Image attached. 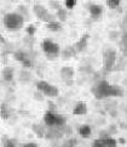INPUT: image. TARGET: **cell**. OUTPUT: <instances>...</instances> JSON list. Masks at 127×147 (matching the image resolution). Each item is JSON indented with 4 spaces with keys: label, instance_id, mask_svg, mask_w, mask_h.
<instances>
[{
    "label": "cell",
    "instance_id": "10",
    "mask_svg": "<svg viewBox=\"0 0 127 147\" xmlns=\"http://www.w3.org/2000/svg\"><path fill=\"white\" fill-rule=\"evenodd\" d=\"M33 12L35 15V17L40 20V21H44V18L46 17V15L49 13V10H47L44 5L41 4H35L33 6Z\"/></svg>",
    "mask_w": 127,
    "mask_h": 147
},
{
    "label": "cell",
    "instance_id": "9",
    "mask_svg": "<svg viewBox=\"0 0 127 147\" xmlns=\"http://www.w3.org/2000/svg\"><path fill=\"white\" fill-rule=\"evenodd\" d=\"M125 95V90L121 85L110 84L108 89V97H122Z\"/></svg>",
    "mask_w": 127,
    "mask_h": 147
},
{
    "label": "cell",
    "instance_id": "20",
    "mask_svg": "<svg viewBox=\"0 0 127 147\" xmlns=\"http://www.w3.org/2000/svg\"><path fill=\"white\" fill-rule=\"evenodd\" d=\"M18 80L21 83H29L31 80V73L29 71H21L19 72V76H18Z\"/></svg>",
    "mask_w": 127,
    "mask_h": 147
},
{
    "label": "cell",
    "instance_id": "33",
    "mask_svg": "<svg viewBox=\"0 0 127 147\" xmlns=\"http://www.w3.org/2000/svg\"><path fill=\"white\" fill-rule=\"evenodd\" d=\"M108 138H110V134L108 133L107 130H102V131L99 133V139L104 140V139H108Z\"/></svg>",
    "mask_w": 127,
    "mask_h": 147
},
{
    "label": "cell",
    "instance_id": "4",
    "mask_svg": "<svg viewBox=\"0 0 127 147\" xmlns=\"http://www.w3.org/2000/svg\"><path fill=\"white\" fill-rule=\"evenodd\" d=\"M35 86H36V90L40 91L46 97H57L58 94H59V90H58V88L56 85H52V84L47 83L45 80H38Z\"/></svg>",
    "mask_w": 127,
    "mask_h": 147
},
{
    "label": "cell",
    "instance_id": "2",
    "mask_svg": "<svg viewBox=\"0 0 127 147\" xmlns=\"http://www.w3.org/2000/svg\"><path fill=\"white\" fill-rule=\"evenodd\" d=\"M103 72L104 74L114 71L116 61H118V52L114 48H105L103 50Z\"/></svg>",
    "mask_w": 127,
    "mask_h": 147
},
{
    "label": "cell",
    "instance_id": "36",
    "mask_svg": "<svg viewBox=\"0 0 127 147\" xmlns=\"http://www.w3.org/2000/svg\"><path fill=\"white\" fill-rule=\"evenodd\" d=\"M22 147H39V145L35 142H27V144H23Z\"/></svg>",
    "mask_w": 127,
    "mask_h": 147
},
{
    "label": "cell",
    "instance_id": "37",
    "mask_svg": "<svg viewBox=\"0 0 127 147\" xmlns=\"http://www.w3.org/2000/svg\"><path fill=\"white\" fill-rule=\"evenodd\" d=\"M121 41H127V30H125V32L121 34Z\"/></svg>",
    "mask_w": 127,
    "mask_h": 147
},
{
    "label": "cell",
    "instance_id": "24",
    "mask_svg": "<svg viewBox=\"0 0 127 147\" xmlns=\"http://www.w3.org/2000/svg\"><path fill=\"white\" fill-rule=\"evenodd\" d=\"M36 32V27L34 24H28L27 27H25V33H27V35L29 36H33Z\"/></svg>",
    "mask_w": 127,
    "mask_h": 147
},
{
    "label": "cell",
    "instance_id": "35",
    "mask_svg": "<svg viewBox=\"0 0 127 147\" xmlns=\"http://www.w3.org/2000/svg\"><path fill=\"white\" fill-rule=\"evenodd\" d=\"M50 7H52V9H55L56 11L58 9L61 7V4L58 3V1H50Z\"/></svg>",
    "mask_w": 127,
    "mask_h": 147
},
{
    "label": "cell",
    "instance_id": "34",
    "mask_svg": "<svg viewBox=\"0 0 127 147\" xmlns=\"http://www.w3.org/2000/svg\"><path fill=\"white\" fill-rule=\"evenodd\" d=\"M116 128H118V127H116L115 124H112V125H110V127H109V129H107V131H108V133L110 134V136H112L113 134H115L116 131H118V130H116Z\"/></svg>",
    "mask_w": 127,
    "mask_h": 147
},
{
    "label": "cell",
    "instance_id": "19",
    "mask_svg": "<svg viewBox=\"0 0 127 147\" xmlns=\"http://www.w3.org/2000/svg\"><path fill=\"white\" fill-rule=\"evenodd\" d=\"M55 15H56V18H57V20H59V22H61V23L66 22L67 18H68V11H67V9L62 7V6L57 10Z\"/></svg>",
    "mask_w": 127,
    "mask_h": 147
},
{
    "label": "cell",
    "instance_id": "27",
    "mask_svg": "<svg viewBox=\"0 0 127 147\" xmlns=\"http://www.w3.org/2000/svg\"><path fill=\"white\" fill-rule=\"evenodd\" d=\"M56 20H57V18H56V15L49 12V13L46 15V17L44 18V21H42V22H45V23H51V22H55Z\"/></svg>",
    "mask_w": 127,
    "mask_h": 147
},
{
    "label": "cell",
    "instance_id": "23",
    "mask_svg": "<svg viewBox=\"0 0 127 147\" xmlns=\"http://www.w3.org/2000/svg\"><path fill=\"white\" fill-rule=\"evenodd\" d=\"M120 4H121L120 0H108V1H107V6L109 9H112V10H115V9L120 7Z\"/></svg>",
    "mask_w": 127,
    "mask_h": 147
},
{
    "label": "cell",
    "instance_id": "13",
    "mask_svg": "<svg viewBox=\"0 0 127 147\" xmlns=\"http://www.w3.org/2000/svg\"><path fill=\"white\" fill-rule=\"evenodd\" d=\"M78 133L82 139H88L90 136L92 135V128H91V125H88V124H82V125H80V128L78 129Z\"/></svg>",
    "mask_w": 127,
    "mask_h": 147
},
{
    "label": "cell",
    "instance_id": "5",
    "mask_svg": "<svg viewBox=\"0 0 127 147\" xmlns=\"http://www.w3.org/2000/svg\"><path fill=\"white\" fill-rule=\"evenodd\" d=\"M110 83L108 80H99L91 88V92L97 100H103L108 97V89H109Z\"/></svg>",
    "mask_w": 127,
    "mask_h": 147
},
{
    "label": "cell",
    "instance_id": "26",
    "mask_svg": "<svg viewBox=\"0 0 127 147\" xmlns=\"http://www.w3.org/2000/svg\"><path fill=\"white\" fill-rule=\"evenodd\" d=\"M16 145H17L16 140H13V139H7V138L4 139V147H16Z\"/></svg>",
    "mask_w": 127,
    "mask_h": 147
},
{
    "label": "cell",
    "instance_id": "21",
    "mask_svg": "<svg viewBox=\"0 0 127 147\" xmlns=\"http://www.w3.org/2000/svg\"><path fill=\"white\" fill-rule=\"evenodd\" d=\"M46 29H49L50 32H59L62 29V23L59 21H55L51 23H46Z\"/></svg>",
    "mask_w": 127,
    "mask_h": 147
},
{
    "label": "cell",
    "instance_id": "3",
    "mask_svg": "<svg viewBox=\"0 0 127 147\" xmlns=\"http://www.w3.org/2000/svg\"><path fill=\"white\" fill-rule=\"evenodd\" d=\"M41 49H42V51H44L45 56L47 57V60L53 61L61 55L59 45H58L57 43H55V41L52 39H50V38H45L44 40H42Z\"/></svg>",
    "mask_w": 127,
    "mask_h": 147
},
{
    "label": "cell",
    "instance_id": "6",
    "mask_svg": "<svg viewBox=\"0 0 127 147\" xmlns=\"http://www.w3.org/2000/svg\"><path fill=\"white\" fill-rule=\"evenodd\" d=\"M74 74H75V71H74V68L70 66L62 67L59 71L61 79L67 85H73L74 84Z\"/></svg>",
    "mask_w": 127,
    "mask_h": 147
},
{
    "label": "cell",
    "instance_id": "31",
    "mask_svg": "<svg viewBox=\"0 0 127 147\" xmlns=\"http://www.w3.org/2000/svg\"><path fill=\"white\" fill-rule=\"evenodd\" d=\"M92 147H105V145H104V141L102 140V139H96L92 142Z\"/></svg>",
    "mask_w": 127,
    "mask_h": 147
},
{
    "label": "cell",
    "instance_id": "11",
    "mask_svg": "<svg viewBox=\"0 0 127 147\" xmlns=\"http://www.w3.org/2000/svg\"><path fill=\"white\" fill-rule=\"evenodd\" d=\"M87 113V105L84 101H79L75 103L73 108V114L74 115H85Z\"/></svg>",
    "mask_w": 127,
    "mask_h": 147
},
{
    "label": "cell",
    "instance_id": "8",
    "mask_svg": "<svg viewBox=\"0 0 127 147\" xmlns=\"http://www.w3.org/2000/svg\"><path fill=\"white\" fill-rule=\"evenodd\" d=\"M88 12H90V17L93 21H98L104 12V7L99 4H91L88 5Z\"/></svg>",
    "mask_w": 127,
    "mask_h": 147
},
{
    "label": "cell",
    "instance_id": "25",
    "mask_svg": "<svg viewBox=\"0 0 127 147\" xmlns=\"http://www.w3.org/2000/svg\"><path fill=\"white\" fill-rule=\"evenodd\" d=\"M120 51H121V54H122L124 57H127V41H121L120 40Z\"/></svg>",
    "mask_w": 127,
    "mask_h": 147
},
{
    "label": "cell",
    "instance_id": "32",
    "mask_svg": "<svg viewBox=\"0 0 127 147\" xmlns=\"http://www.w3.org/2000/svg\"><path fill=\"white\" fill-rule=\"evenodd\" d=\"M34 98L36 100V101H44V95H42L40 91L36 90V91L34 92Z\"/></svg>",
    "mask_w": 127,
    "mask_h": 147
},
{
    "label": "cell",
    "instance_id": "39",
    "mask_svg": "<svg viewBox=\"0 0 127 147\" xmlns=\"http://www.w3.org/2000/svg\"><path fill=\"white\" fill-rule=\"evenodd\" d=\"M125 84H127V78H126V79H125V82H124Z\"/></svg>",
    "mask_w": 127,
    "mask_h": 147
},
{
    "label": "cell",
    "instance_id": "17",
    "mask_svg": "<svg viewBox=\"0 0 127 147\" xmlns=\"http://www.w3.org/2000/svg\"><path fill=\"white\" fill-rule=\"evenodd\" d=\"M11 114H12V109L10 108L6 103H3L1 106H0V117H1L4 120L10 119Z\"/></svg>",
    "mask_w": 127,
    "mask_h": 147
},
{
    "label": "cell",
    "instance_id": "18",
    "mask_svg": "<svg viewBox=\"0 0 127 147\" xmlns=\"http://www.w3.org/2000/svg\"><path fill=\"white\" fill-rule=\"evenodd\" d=\"M13 59H15L16 61H18L19 63L22 65L25 60L29 59V55L27 54V52H24L23 50H17V51L13 52Z\"/></svg>",
    "mask_w": 127,
    "mask_h": 147
},
{
    "label": "cell",
    "instance_id": "7",
    "mask_svg": "<svg viewBox=\"0 0 127 147\" xmlns=\"http://www.w3.org/2000/svg\"><path fill=\"white\" fill-rule=\"evenodd\" d=\"M88 40H90V34L88 33H85V34L81 35V38L73 45L74 46V50H75V52H76V55L78 54H81V52H84L85 50L87 49Z\"/></svg>",
    "mask_w": 127,
    "mask_h": 147
},
{
    "label": "cell",
    "instance_id": "1",
    "mask_svg": "<svg viewBox=\"0 0 127 147\" xmlns=\"http://www.w3.org/2000/svg\"><path fill=\"white\" fill-rule=\"evenodd\" d=\"M24 21L25 18L18 12H9L4 16L3 23L4 27L9 30H18L24 26Z\"/></svg>",
    "mask_w": 127,
    "mask_h": 147
},
{
    "label": "cell",
    "instance_id": "15",
    "mask_svg": "<svg viewBox=\"0 0 127 147\" xmlns=\"http://www.w3.org/2000/svg\"><path fill=\"white\" fill-rule=\"evenodd\" d=\"M61 56L63 60H69L72 59V57H75L76 56V52L75 50H74V46H67V48H64L63 50H61Z\"/></svg>",
    "mask_w": 127,
    "mask_h": 147
},
{
    "label": "cell",
    "instance_id": "38",
    "mask_svg": "<svg viewBox=\"0 0 127 147\" xmlns=\"http://www.w3.org/2000/svg\"><path fill=\"white\" fill-rule=\"evenodd\" d=\"M118 142H120V144H125L126 141H125V139H124V138H120V139H119V141H118Z\"/></svg>",
    "mask_w": 127,
    "mask_h": 147
},
{
    "label": "cell",
    "instance_id": "30",
    "mask_svg": "<svg viewBox=\"0 0 127 147\" xmlns=\"http://www.w3.org/2000/svg\"><path fill=\"white\" fill-rule=\"evenodd\" d=\"M119 32L118 30H110V33H109V39L112 40V41H115V40H118L119 38Z\"/></svg>",
    "mask_w": 127,
    "mask_h": 147
},
{
    "label": "cell",
    "instance_id": "29",
    "mask_svg": "<svg viewBox=\"0 0 127 147\" xmlns=\"http://www.w3.org/2000/svg\"><path fill=\"white\" fill-rule=\"evenodd\" d=\"M18 11H19L18 13L21 15V16H23L24 18L28 16V9L25 7L24 5H19V6H18Z\"/></svg>",
    "mask_w": 127,
    "mask_h": 147
},
{
    "label": "cell",
    "instance_id": "12",
    "mask_svg": "<svg viewBox=\"0 0 127 147\" xmlns=\"http://www.w3.org/2000/svg\"><path fill=\"white\" fill-rule=\"evenodd\" d=\"M56 115L57 113L52 112V111H47L45 114H44V123L46 127L49 128H52L56 125Z\"/></svg>",
    "mask_w": 127,
    "mask_h": 147
},
{
    "label": "cell",
    "instance_id": "28",
    "mask_svg": "<svg viewBox=\"0 0 127 147\" xmlns=\"http://www.w3.org/2000/svg\"><path fill=\"white\" fill-rule=\"evenodd\" d=\"M64 6L67 10H72L76 6V0H66L64 1Z\"/></svg>",
    "mask_w": 127,
    "mask_h": 147
},
{
    "label": "cell",
    "instance_id": "14",
    "mask_svg": "<svg viewBox=\"0 0 127 147\" xmlns=\"http://www.w3.org/2000/svg\"><path fill=\"white\" fill-rule=\"evenodd\" d=\"M31 131H33V133L36 135V138H39V139H44L45 138L46 129L42 127L41 124H39V123L31 124Z\"/></svg>",
    "mask_w": 127,
    "mask_h": 147
},
{
    "label": "cell",
    "instance_id": "22",
    "mask_svg": "<svg viewBox=\"0 0 127 147\" xmlns=\"http://www.w3.org/2000/svg\"><path fill=\"white\" fill-rule=\"evenodd\" d=\"M104 141V145H105V147H116L118 146V141H116L114 138H108V139H104L103 140Z\"/></svg>",
    "mask_w": 127,
    "mask_h": 147
},
{
    "label": "cell",
    "instance_id": "16",
    "mask_svg": "<svg viewBox=\"0 0 127 147\" xmlns=\"http://www.w3.org/2000/svg\"><path fill=\"white\" fill-rule=\"evenodd\" d=\"M13 77H15V69H13V67L6 66L3 69V78H4V80L7 82V83H11L13 80Z\"/></svg>",
    "mask_w": 127,
    "mask_h": 147
}]
</instances>
